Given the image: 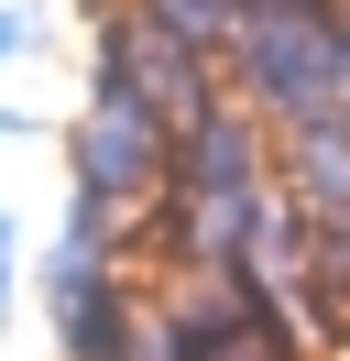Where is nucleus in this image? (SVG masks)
<instances>
[{
	"label": "nucleus",
	"mask_w": 350,
	"mask_h": 361,
	"mask_svg": "<svg viewBox=\"0 0 350 361\" xmlns=\"http://www.w3.org/2000/svg\"><path fill=\"white\" fill-rule=\"evenodd\" d=\"M230 99L262 110L274 132L350 121V23H318V11H252L241 44H230Z\"/></svg>",
	"instance_id": "nucleus-1"
},
{
	"label": "nucleus",
	"mask_w": 350,
	"mask_h": 361,
	"mask_svg": "<svg viewBox=\"0 0 350 361\" xmlns=\"http://www.w3.org/2000/svg\"><path fill=\"white\" fill-rule=\"evenodd\" d=\"M22 44H33V23H22L11 0H0V66H11V55H22Z\"/></svg>",
	"instance_id": "nucleus-9"
},
{
	"label": "nucleus",
	"mask_w": 350,
	"mask_h": 361,
	"mask_svg": "<svg viewBox=\"0 0 350 361\" xmlns=\"http://www.w3.org/2000/svg\"><path fill=\"white\" fill-rule=\"evenodd\" d=\"M121 361H186V339H175V317H164V295H143V317H131V339H121Z\"/></svg>",
	"instance_id": "nucleus-7"
},
{
	"label": "nucleus",
	"mask_w": 350,
	"mask_h": 361,
	"mask_svg": "<svg viewBox=\"0 0 350 361\" xmlns=\"http://www.w3.org/2000/svg\"><path fill=\"white\" fill-rule=\"evenodd\" d=\"M66 176H77L88 197L153 219V208L175 197V121L143 110V99H121V88H88V110L66 121Z\"/></svg>",
	"instance_id": "nucleus-3"
},
{
	"label": "nucleus",
	"mask_w": 350,
	"mask_h": 361,
	"mask_svg": "<svg viewBox=\"0 0 350 361\" xmlns=\"http://www.w3.org/2000/svg\"><path fill=\"white\" fill-rule=\"evenodd\" d=\"M274 154H284L274 121L241 110V99H219L208 121H186V132H175V197H252V186H284Z\"/></svg>",
	"instance_id": "nucleus-4"
},
{
	"label": "nucleus",
	"mask_w": 350,
	"mask_h": 361,
	"mask_svg": "<svg viewBox=\"0 0 350 361\" xmlns=\"http://www.w3.org/2000/svg\"><path fill=\"white\" fill-rule=\"evenodd\" d=\"M274 176H284V197H296L306 219H350V121H318V132H284Z\"/></svg>",
	"instance_id": "nucleus-5"
},
{
	"label": "nucleus",
	"mask_w": 350,
	"mask_h": 361,
	"mask_svg": "<svg viewBox=\"0 0 350 361\" xmlns=\"http://www.w3.org/2000/svg\"><path fill=\"white\" fill-rule=\"evenodd\" d=\"M153 23L164 33H186L197 55H219V66H230V44H241V23H252V0H143Z\"/></svg>",
	"instance_id": "nucleus-6"
},
{
	"label": "nucleus",
	"mask_w": 350,
	"mask_h": 361,
	"mask_svg": "<svg viewBox=\"0 0 350 361\" xmlns=\"http://www.w3.org/2000/svg\"><path fill=\"white\" fill-rule=\"evenodd\" d=\"M88 88H121V99H143V110H164L175 132H186V121H208L219 99H230V66L197 55L186 33H164L143 0H109V11H99V66H88Z\"/></svg>",
	"instance_id": "nucleus-2"
},
{
	"label": "nucleus",
	"mask_w": 350,
	"mask_h": 361,
	"mask_svg": "<svg viewBox=\"0 0 350 361\" xmlns=\"http://www.w3.org/2000/svg\"><path fill=\"white\" fill-rule=\"evenodd\" d=\"M11 285H22V230L0 219V307H11Z\"/></svg>",
	"instance_id": "nucleus-8"
}]
</instances>
